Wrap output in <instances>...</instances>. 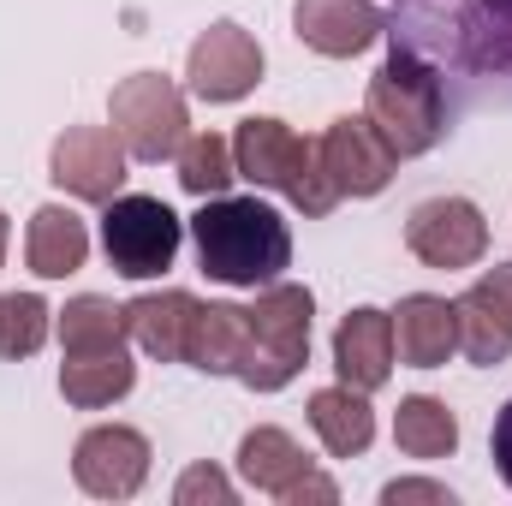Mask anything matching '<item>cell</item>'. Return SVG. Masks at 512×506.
<instances>
[{
  "mask_svg": "<svg viewBox=\"0 0 512 506\" xmlns=\"http://www.w3.org/2000/svg\"><path fill=\"white\" fill-rule=\"evenodd\" d=\"M393 42L429 66L512 78V0H411L405 18H393Z\"/></svg>",
  "mask_w": 512,
  "mask_h": 506,
  "instance_id": "6da1fadb",
  "label": "cell"
},
{
  "mask_svg": "<svg viewBox=\"0 0 512 506\" xmlns=\"http://www.w3.org/2000/svg\"><path fill=\"white\" fill-rule=\"evenodd\" d=\"M197 262L221 286H274L292 268V233L262 197H203L191 215Z\"/></svg>",
  "mask_w": 512,
  "mask_h": 506,
  "instance_id": "7a4b0ae2",
  "label": "cell"
},
{
  "mask_svg": "<svg viewBox=\"0 0 512 506\" xmlns=\"http://www.w3.org/2000/svg\"><path fill=\"white\" fill-rule=\"evenodd\" d=\"M364 120L382 131V143L399 161L429 155V149L447 137V84H441V72H435L423 54H411V48L393 42V54L382 60V72L370 78Z\"/></svg>",
  "mask_w": 512,
  "mask_h": 506,
  "instance_id": "3957f363",
  "label": "cell"
},
{
  "mask_svg": "<svg viewBox=\"0 0 512 506\" xmlns=\"http://www.w3.org/2000/svg\"><path fill=\"white\" fill-rule=\"evenodd\" d=\"M233 161H239V179H251L256 191H280L292 209H304L316 221L340 203V191L322 167V149L310 137H298L286 120H245L233 137Z\"/></svg>",
  "mask_w": 512,
  "mask_h": 506,
  "instance_id": "277c9868",
  "label": "cell"
},
{
  "mask_svg": "<svg viewBox=\"0 0 512 506\" xmlns=\"http://www.w3.org/2000/svg\"><path fill=\"white\" fill-rule=\"evenodd\" d=\"M310 316H316L310 286H292V280L262 286V298L251 304V346L239 364V381L251 393H280L310 364Z\"/></svg>",
  "mask_w": 512,
  "mask_h": 506,
  "instance_id": "5b68a950",
  "label": "cell"
},
{
  "mask_svg": "<svg viewBox=\"0 0 512 506\" xmlns=\"http://www.w3.org/2000/svg\"><path fill=\"white\" fill-rule=\"evenodd\" d=\"M108 120H114V137L126 143V155H137V161H173L185 149V137H191L185 96L161 72L120 78L114 96H108Z\"/></svg>",
  "mask_w": 512,
  "mask_h": 506,
  "instance_id": "8992f818",
  "label": "cell"
},
{
  "mask_svg": "<svg viewBox=\"0 0 512 506\" xmlns=\"http://www.w3.org/2000/svg\"><path fill=\"white\" fill-rule=\"evenodd\" d=\"M179 215L161 203V197H114L108 215H102V251H108V268L126 274V280H155L173 268L179 256Z\"/></svg>",
  "mask_w": 512,
  "mask_h": 506,
  "instance_id": "52a82bcc",
  "label": "cell"
},
{
  "mask_svg": "<svg viewBox=\"0 0 512 506\" xmlns=\"http://www.w3.org/2000/svg\"><path fill=\"white\" fill-rule=\"evenodd\" d=\"M48 179L78 203H114L126 185V143L108 126H66L48 149Z\"/></svg>",
  "mask_w": 512,
  "mask_h": 506,
  "instance_id": "ba28073f",
  "label": "cell"
},
{
  "mask_svg": "<svg viewBox=\"0 0 512 506\" xmlns=\"http://www.w3.org/2000/svg\"><path fill=\"white\" fill-rule=\"evenodd\" d=\"M405 251L429 268H471L489 251V221L465 197H429L405 221Z\"/></svg>",
  "mask_w": 512,
  "mask_h": 506,
  "instance_id": "9c48e42d",
  "label": "cell"
},
{
  "mask_svg": "<svg viewBox=\"0 0 512 506\" xmlns=\"http://www.w3.org/2000/svg\"><path fill=\"white\" fill-rule=\"evenodd\" d=\"M185 78L203 102H239L262 84V48L245 24L221 18L209 24L197 42H191V60H185Z\"/></svg>",
  "mask_w": 512,
  "mask_h": 506,
  "instance_id": "30bf717a",
  "label": "cell"
},
{
  "mask_svg": "<svg viewBox=\"0 0 512 506\" xmlns=\"http://www.w3.org/2000/svg\"><path fill=\"white\" fill-rule=\"evenodd\" d=\"M72 477L96 501H131L143 489V477H149V441L126 423L84 429L78 447H72Z\"/></svg>",
  "mask_w": 512,
  "mask_h": 506,
  "instance_id": "8fae6325",
  "label": "cell"
},
{
  "mask_svg": "<svg viewBox=\"0 0 512 506\" xmlns=\"http://www.w3.org/2000/svg\"><path fill=\"white\" fill-rule=\"evenodd\" d=\"M316 149H322V167H328L340 197H376V191H387L393 161H399L382 143V131L370 120H358V114H340L334 126L316 137Z\"/></svg>",
  "mask_w": 512,
  "mask_h": 506,
  "instance_id": "7c38bea8",
  "label": "cell"
},
{
  "mask_svg": "<svg viewBox=\"0 0 512 506\" xmlns=\"http://www.w3.org/2000/svg\"><path fill=\"white\" fill-rule=\"evenodd\" d=\"M292 30H298L304 48H316L328 60H352V54L382 42L387 18L370 0H298L292 6Z\"/></svg>",
  "mask_w": 512,
  "mask_h": 506,
  "instance_id": "4fadbf2b",
  "label": "cell"
},
{
  "mask_svg": "<svg viewBox=\"0 0 512 506\" xmlns=\"http://www.w3.org/2000/svg\"><path fill=\"white\" fill-rule=\"evenodd\" d=\"M334 370L358 393L387 387V376H393V316L387 310H376V304L346 310V322L334 328Z\"/></svg>",
  "mask_w": 512,
  "mask_h": 506,
  "instance_id": "5bb4252c",
  "label": "cell"
},
{
  "mask_svg": "<svg viewBox=\"0 0 512 506\" xmlns=\"http://www.w3.org/2000/svg\"><path fill=\"white\" fill-rule=\"evenodd\" d=\"M393 352L411 370H441L459 352V310L435 292H411L393 310Z\"/></svg>",
  "mask_w": 512,
  "mask_h": 506,
  "instance_id": "9a60e30c",
  "label": "cell"
},
{
  "mask_svg": "<svg viewBox=\"0 0 512 506\" xmlns=\"http://www.w3.org/2000/svg\"><path fill=\"white\" fill-rule=\"evenodd\" d=\"M197 298L167 286V292H143L126 304V334L137 340V352H149L155 364H185V334H191Z\"/></svg>",
  "mask_w": 512,
  "mask_h": 506,
  "instance_id": "2e32d148",
  "label": "cell"
},
{
  "mask_svg": "<svg viewBox=\"0 0 512 506\" xmlns=\"http://www.w3.org/2000/svg\"><path fill=\"white\" fill-rule=\"evenodd\" d=\"M251 346V310L239 304H197L191 334H185V364L203 376H239Z\"/></svg>",
  "mask_w": 512,
  "mask_h": 506,
  "instance_id": "e0dca14e",
  "label": "cell"
},
{
  "mask_svg": "<svg viewBox=\"0 0 512 506\" xmlns=\"http://www.w3.org/2000/svg\"><path fill=\"white\" fill-rule=\"evenodd\" d=\"M24 256H30V268H36L42 280H66V274H78V268H84V256H90V233H84V221H78L72 209L42 203V209L30 215Z\"/></svg>",
  "mask_w": 512,
  "mask_h": 506,
  "instance_id": "ac0fdd59",
  "label": "cell"
},
{
  "mask_svg": "<svg viewBox=\"0 0 512 506\" xmlns=\"http://www.w3.org/2000/svg\"><path fill=\"white\" fill-rule=\"evenodd\" d=\"M310 429L322 435V447L334 453V459H358L370 441H376V411H370V399L358 393V387H322V393H310Z\"/></svg>",
  "mask_w": 512,
  "mask_h": 506,
  "instance_id": "d6986e66",
  "label": "cell"
},
{
  "mask_svg": "<svg viewBox=\"0 0 512 506\" xmlns=\"http://www.w3.org/2000/svg\"><path fill=\"white\" fill-rule=\"evenodd\" d=\"M239 471H245V483H251L256 495H286L304 471H310V459H304V447L286 435V429H274V423H262L251 429L245 441H239Z\"/></svg>",
  "mask_w": 512,
  "mask_h": 506,
  "instance_id": "ffe728a7",
  "label": "cell"
},
{
  "mask_svg": "<svg viewBox=\"0 0 512 506\" xmlns=\"http://www.w3.org/2000/svg\"><path fill=\"white\" fill-rule=\"evenodd\" d=\"M131 381H137V364L126 358V346H114V352H84V358H66V364H60V393H66V405H78V411H102V405L126 399Z\"/></svg>",
  "mask_w": 512,
  "mask_h": 506,
  "instance_id": "44dd1931",
  "label": "cell"
},
{
  "mask_svg": "<svg viewBox=\"0 0 512 506\" xmlns=\"http://www.w3.org/2000/svg\"><path fill=\"white\" fill-rule=\"evenodd\" d=\"M60 346H66V358H84V352H114V346H126V304H114V298H96V292L72 298V304L60 310Z\"/></svg>",
  "mask_w": 512,
  "mask_h": 506,
  "instance_id": "7402d4cb",
  "label": "cell"
},
{
  "mask_svg": "<svg viewBox=\"0 0 512 506\" xmlns=\"http://www.w3.org/2000/svg\"><path fill=\"white\" fill-rule=\"evenodd\" d=\"M393 441H399V453H411V459H447V453L459 447V417H453L441 399L411 393V399H399Z\"/></svg>",
  "mask_w": 512,
  "mask_h": 506,
  "instance_id": "603a6c76",
  "label": "cell"
},
{
  "mask_svg": "<svg viewBox=\"0 0 512 506\" xmlns=\"http://www.w3.org/2000/svg\"><path fill=\"white\" fill-rule=\"evenodd\" d=\"M233 179H239V161H233V143L221 131L185 137V149H179V185L191 197H227Z\"/></svg>",
  "mask_w": 512,
  "mask_h": 506,
  "instance_id": "cb8c5ba5",
  "label": "cell"
},
{
  "mask_svg": "<svg viewBox=\"0 0 512 506\" xmlns=\"http://www.w3.org/2000/svg\"><path fill=\"white\" fill-rule=\"evenodd\" d=\"M453 310H459V352H465L471 364H483V370L507 364V352H512V328H507V322H501L477 292L453 298Z\"/></svg>",
  "mask_w": 512,
  "mask_h": 506,
  "instance_id": "d4e9b609",
  "label": "cell"
},
{
  "mask_svg": "<svg viewBox=\"0 0 512 506\" xmlns=\"http://www.w3.org/2000/svg\"><path fill=\"white\" fill-rule=\"evenodd\" d=\"M54 310L36 298V292H6L0 298V358H30V352H42V340H48V322Z\"/></svg>",
  "mask_w": 512,
  "mask_h": 506,
  "instance_id": "484cf974",
  "label": "cell"
},
{
  "mask_svg": "<svg viewBox=\"0 0 512 506\" xmlns=\"http://www.w3.org/2000/svg\"><path fill=\"white\" fill-rule=\"evenodd\" d=\"M173 501L179 506H233V483H227V471H215V465H191V471L179 477Z\"/></svg>",
  "mask_w": 512,
  "mask_h": 506,
  "instance_id": "4316f807",
  "label": "cell"
},
{
  "mask_svg": "<svg viewBox=\"0 0 512 506\" xmlns=\"http://www.w3.org/2000/svg\"><path fill=\"white\" fill-rule=\"evenodd\" d=\"M471 292H477V298H483V304H489V310H495V316L512 328V262H495V268H489Z\"/></svg>",
  "mask_w": 512,
  "mask_h": 506,
  "instance_id": "83f0119b",
  "label": "cell"
},
{
  "mask_svg": "<svg viewBox=\"0 0 512 506\" xmlns=\"http://www.w3.org/2000/svg\"><path fill=\"white\" fill-rule=\"evenodd\" d=\"M382 501H387V506H405V501L453 506V489H447V483H417V477H411V483H387V489H382Z\"/></svg>",
  "mask_w": 512,
  "mask_h": 506,
  "instance_id": "f1b7e54d",
  "label": "cell"
},
{
  "mask_svg": "<svg viewBox=\"0 0 512 506\" xmlns=\"http://www.w3.org/2000/svg\"><path fill=\"white\" fill-rule=\"evenodd\" d=\"M489 459H495L501 483L512 489V399L501 405V417H495V429H489Z\"/></svg>",
  "mask_w": 512,
  "mask_h": 506,
  "instance_id": "f546056e",
  "label": "cell"
},
{
  "mask_svg": "<svg viewBox=\"0 0 512 506\" xmlns=\"http://www.w3.org/2000/svg\"><path fill=\"white\" fill-rule=\"evenodd\" d=\"M280 501H292V506H304V501H340V489H334V483H328V477H316V471H304V477H298V483H292V489H286V495H280Z\"/></svg>",
  "mask_w": 512,
  "mask_h": 506,
  "instance_id": "4dcf8cb0",
  "label": "cell"
},
{
  "mask_svg": "<svg viewBox=\"0 0 512 506\" xmlns=\"http://www.w3.org/2000/svg\"><path fill=\"white\" fill-rule=\"evenodd\" d=\"M6 239H12V227H6V215H0V262H6Z\"/></svg>",
  "mask_w": 512,
  "mask_h": 506,
  "instance_id": "1f68e13d",
  "label": "cell"
}]
</instances>
